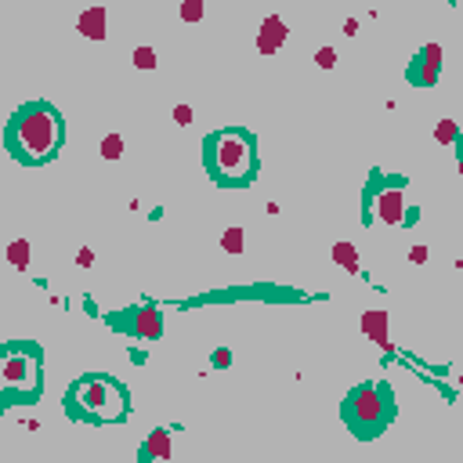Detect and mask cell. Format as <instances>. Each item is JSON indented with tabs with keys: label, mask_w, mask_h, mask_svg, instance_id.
Instances as JSON below:
<instances>
[{
	"label": "cell",
	"mask_w": 463,
	"mask_h": 463,
	"mask_svg": "<svg viewBox=\"0 0 463 463\" xmlns=\"http://www.w3.org/2000/svg\"><path fill=\"white\" fill-rule=\"evenodd\" d=\"M438 69H442V47L438 44H427V47L420 51L416 66H413V80L423 84V87H431L434 80H438Z\"/></svg>",
	"instance_id": "obj_8"
},
{
	"label": "cell",
	"mask_w": 463,
	"mask_h": 463,
	"mask_svg": "<svg viewBox=\"0 0 463 463\" xmlns=\"http://www.w3.org/2000/svg\"><path fill=\"white\" fill-rule=\"evenodd\" d=\"M377 217L384 225H405L409 221V203H405V192L398 188V185H391V188H384V192H377Z\"/></svg>",
	"instance_id": "obj_6"
},
{
	"label": "cell",
	"mask_w": 463,
	"mask_h": 463,
	"mask_svg": "<svg viewBox=\"0 0 463 463\" xmlns=\"http://www.w3.org/2000/svg\"><path fill=\"white\" fill-rule=\"evenodd\" d=\"M0 384L8 395H33L40 384V362H36L33 344H15L4 351V366H0Z\"/></svg>",
	"instance_id": "obj_5"
},
{
	"label": "cell",
	"mask_w": 463,
	"mask_h": 463,
	"mask_svg": "<svg viewBox=\"0 0 463 463\" xmlns=\"http://www.w3.org/2000/svg\"><path fill=\"white\" fill-rule=\"evenodd\" d=\"M362 333L380 347V351H391V340H388V312H369L362 315Z\"/></svg>",
	"instance_id": "obj_9"
},
{
	"label": "cell",
	"mask_w": 463,
	"mask_h": 463,
	"mask_svg": "<svg viewBox=\"0 0 463 463\" xmlns=\"http://www.w3.org/2000/svg\"><path fill=\"white\" fill-rule=\"evenodd\" d=\"M134 66L138 69H156V51L152 47H134Z\"/></svg>",
	"instance_id": "obj_18"
},
{
	"label": "cell",
	"mask_w": 463,
	"mask_h": 463,
	"mask_svg": "<svg viewBox=\"0 0 463 463\" xmlns=\"http://www.w3.org/2000/svg\"><path fill=\"white\" fill-rule=\"evenodd\" d=\"M290 40V25L282 22L279 15H268L264 22H261V33H257V51L261 55H275V51H282V44Z\"/></svg>",
	"instance_id": "obj_7"
},
{
	"label": "cell",
	"mask_w": 463,
	"mask_h": 463,
	"mask_svg": "<svg viewBox=\"0 0 463 463\" xmlns=\"http://www.w3.org/2000/svg\"><path fill=\"white\" fill-rule=\"evenodd\" d=\"M76 264H80V268H91V264H95V250L84 247L80 253H76Z\"/></svg>",
	"instance_id": "obj_24"
},
{
	"label": "cell",
	"mask_w": 463,
	"mask_h": 463,
	"mask_svg": "<svg viewBox=\"0 0 463 463\" xmlns=\"http://www.w3.org/2000/svg\"><path fill=\"white\" fill-rule=\"evenodd\" d=\"M134 333L138 337H149V340H156L160 333H163V315L156 312L152 304H145V308H138L134 312Z\"/></svg>",
	"instance_id": "obj_11"
},
{
	"label": "cell",
	"mask_w": 463,
	"mask_h": 463,
	"mask_svg": "<svg viewBox=\"0 0 463 463\" xmlns=\"http://www.w3.org/2000/svg\"><path fill=\"white\" fill-rule=\"evenodd\" d=\"M182 18H185V22H199V18H203V4H185V8H182Z\"/></svg>",
	"instance_id": "obj_22"
},
{
	"label": "cell",
	"mask_w": 463,
	"mask_h": 463,
	"mask_svg": "<svg viewBox=\"0 0 463 463\" xmlns=\"http://www.w3.org/2000/svg\"><path fill=\"white\" fill-rule=\"evenodd\" d=\"M333 261H337V268H344V272L362 275V264H358V250L351 247V242H333Z\"/></svg>",
	"instance_id": "obj_13"
},
{
	"label": "cell",
	"mask_w": 463,
	"mask_h": 463,
	"mask_svg": "<svg viewBox=\"0 0 463 463\" xmlns=\"http://www.w3.org/2000/svg\"><path fill=\"white\" fill-rule=\"evenodd\" d=\"M210 362H214V369H228L232 366V351H228V347H217Z\"/></svg>",
	"instance_id": "obj_21"
},
{
	"label": "cell",
	"mask_w": 463,
	"mask_h": 463,
	"mask_svg": "<svg viewBox=\"0 0 463 463\" xmlns=\"http://www.w3.org/2000/svg\"><path fill=\"white\" fill-rule=\"evenodd\" d=\"M221 250L225 253H242V250H247V236H242V228L232 225V228L221 232Z\"/></svg>",
	"instance_id": "obj_15"
},
{
	"label": "cell",
	"mask_w": 463,
	"mask_h": 463,
	"mask_svg": "<svg viewBox=\"0 0 463 463\" xmlns=\"http://www.w3.org/2000/svg\"><path fill=\"white\" fill-rule=\"evenodd\" d=\"M315 66L333 69V66H337V51H333V47H318V51H315Z\"/></svg>",
	"instance_id": "obj_19"
},
{
	"label": "cell",
	"mask_w": 463,
	"mask_h": 463,
	"mask_svg": "<svg viewBox=\"0 0 463 463\" xmlns=\"http://www.w3.org/2000/svg\"><path fill=\"white\" fill-rule=\"evenodd\" d=\"M434 138H438V145H453V141H460L456 120H442L438 127H434Z\"/></svg>",
	"instance_id": "obj_17"
},
{
	"label": "cell",
	"mask_w": 463,
	"mask_h": 463,
	"mask_svg": "<svg viewBox=\"0 0 463 463\" xmlns=\"http://www.w3.org/2000/svg\"><path fill=\"white\" fill-rule=\"evenodd\" d=\"M174 123L177 127H192V105H174Z\"/></svg>",
	"instance_id": "obj_20"
},
{
	"label": "cell",
	"mask_w": 463,
	"mask_h": 463,
	"mask_svg": "<svg viewBox=\"0 0 463 463\" xmlns=\"http://www.w3.org/2000/svg\"><path fill=\"white\" fill-rule=\"evenodd\" d=\"M8 141H11V149L22 152L25 160L44 163V160L55 156L58 145H62V120L55 116V109L40 105V101H36V105H25L15 116V123H11Z\"/></svg>",
	"instance_id": "obj_1"
},
{
	"label": "cell",
	"mask_w": 463,
	"mask_h": 463,
	"mask_svg": "<svg viewBox=\"0 0 463 463\" xmlns=\"http://www.w3.org/2000/svg\"><path fill=\"white\" fill-rule=\"evenodd\" d=\"M174 456V445H171V431H152L145 445H141V463H156V460H171Z\"/></svg>",
	"instance_id": "obj_10"
},
{
	"label": "cell",
	"mask_w": 463,
	"mask_h": 463,
	"mask_svg": "<svg viewBox=\"0 0 463 463\" xmlns=\"http://www.w3.org/2000/svg\"><path fill=\"white\" fill-rule=\"evenodd\" d=\"M8 261H11V268L25 272V268H29V239H11L8 242Z\"/></svg>",
	"instance_id": "obj_14"
},
{
	"label": "cell",
	"mask_w": 463,
	"mask_h": 463,
	"mask_svg": "<svg viewBox=\"0 0 463 463\" xmlns=\"http://www.w3.org/2000/svg\"><path fill=\"white\" fill-rule=\"evenodd\" d=\"M388 413H391L388 395H384L377 384H362V388H355L351 395H347V402H344V420L358 431V438H373V434L384 427Z\"/></svg>",
	"instance_id": "obj_3"
},
{
	"label": "cell",
	"mask_w": 463,
	"mask_h": 463,
	"mask_svg": "<svg viewBox=\"0 0 463 463\" xmlns=\"http://www.w3.org/2000/svg\"><path fill=\"white\" fill-rule=\"evenodd\" d=\"M344 33H347V36H355V33H358V22H355V18H347V22H344Z\"/></svg>",
	"instance_id": "obj_25"
},
{
	"label": "cell",
	"mask_w": 463,
	"mask_h": 463,
	"mask_svg": "<svg viewBox=\"0 0 463 463\" xmlns=\"http://www.w3.org/2000/svg\"><path fill=\"white\" fill-rule=\"evenodd\" d=\"M210 171L217 182H250L253 177V138L247 131H221L207 141Z\"/></svg>",
	"instance_id": "obj_2"
},
{
	"label": "cell",
	"mask_w": 463,
	"mask_h": 463,
	"mask_svg": "<svg viewBox=\"0 0 463 463\" xmlns=\"http://www.w3.org/2000/svg\"><path fill=\"white\" fill-rule=\"evenodd\" d=\"M427 257H431V250L423 247V242H420V247H413V250H409V261H413V264H427Z\"/></svg>",
	"instance_id": "obj_23"
},
{
	"label": "cell",
	"mask_w": 463,
	"mask_h": 463,
	"mask_svg": "<svg viewBox=\"0 0 463 463\" xmlns=\"http://www.w3.org/2000/svg\"><path fill=\"white\" fill-rule=\"evenodd\" d=\"M73 398H76V405H80L91 420H98V423L120 420L123 416V402H127L120 384H112L105 377L80 380V384H76V391H73Z\"/></svg>",
	"instance_id": "obj_4"
},
{
	"label": "cell",
	"mask_w": 463,
	"mask_h": 463,
	"mask_svg": "<svg viewBox=\"0 0 463 463\" xmlns=\"http://www.w3.org/2000/svg\"><path fill=\"white\" fill-rule=\"evenodd\" d=\"M460 391H463V373H460Z\"/></svg>",
	"instance_id": "obj_27"
},
{
	"label": "cell",
	"mask_w": 463,
	"mask_h": 463,
	"mask_svg": "<svg viewBox=\"0 0 463 463\" xmlns=\"http://www.w3.org/2000/svg\"><path fill=\"white\" fill-rule=\"evenodd\" d=\"M460 177H463V156H460Z\"/></svg>",
	"instance_id": "obj_26"
},
{
	"label": "cell",
	"mask_w": 463,
	"mask_h": 463,
	"mask_svg": "<svg viewBox=\"0 0 463 463\" xmlns=\"http://www.w3.org/2000/svg\"><path fill=\"white\" fill-rule=\"evenodd\" d=\"M105 22H109L105 8H87L80 15V22H76V29H80L87 40H105Z\"/></svg>",
	"instance_id": "obj_12"
},
{
	"label": "cell",
	"mask_w": 463,
	"mask_h": 463,
	"mask_svg": "<svg viewBox=\"0 0 463 463\" xmlns=\"http://www.w3.org/2000/svg\"><path fill=\"white\" fill-rule=\"evenodd\" d=\"M98 152H101V160H120L123 156V138L120 134H105Z\"/></svg>",
	"instance_id": "obj_16"
}]
</instances>
